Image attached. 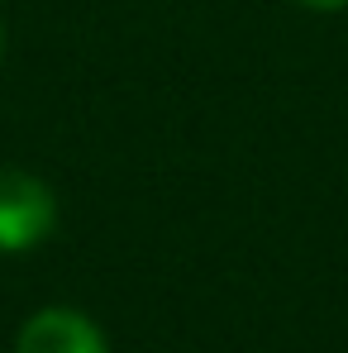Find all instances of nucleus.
I'll list each match as a JSON object with an SVG mask.
<instances>
[{"instance_id": "nucleus-4", "label": "nucleus", "mask_w": 348, "mask_h": 353, "mask_svg": "<svg viewBox=\"0 0 348 353\" xmlns=\"http://www.w3.org/2000/svg\"><path fill=\"white\" fill-rule=\"evenodd\" d=\"M0 48H5V29H0Z\"/></svg>"}, {"instance_id": "nucleus-1", "label": "nucleus", "mask_w": 348, "mask_h": 353, "mask_svg": "<svg viewBox=\"0 0 348 353\" xmlns=\"http://www.w3.org/2000/svg\"><path fill=\"white\" fill-rule=\"evenodd\" d=\"M58 201L48 181L24 168H0V253H24L53 234Z\"/></svg>"}, {"instance_id": "nucleus-2", "label": "nucleus", "mask_w": 348, "mask_h": 353, "mask_svg": "<svg viewBox=\"0 0 348 353\" xmlns=\"http://www.w3.org/2000/svg\"><path fill=\"white\" fill-rule=\"evenodd\" d=\"M14 353H105V339L81 310L53 305L24 320Z\"/></svg>"}, {"instance_id": "nucleus-3", "label": "nucleus", "mask_w": 348, "mask_h": 353, "mask_svg": "<svg viewBox=\"0 0 348 353\" xmlns=\"http://www.w3.org/2000/svg\"><path fill=\"white\" fill-rule=\"evenodd\" d=\"M296 5H305V10H344L348 0H296Z\"/></svg>"}]
</instances>
